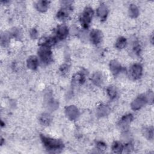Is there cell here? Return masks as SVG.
<instances>
[{
  "label": "cell",
  "mask_w": 154,
  "mask_h": 154,
  "mask_svg": "<svg viewBox=\"0 0 154 154\" xmlns=\"http://www.w3.org/2000/svg\"><path fill=\"white\" fill-rule=\"evenodd\" d=\"M40 137L46 150L50 152H59L63 149L64 144L60 140L52 138L42 134Z\"/></svg>",
  "instance_id": "obj_1"
},
{
  "label": "cell",
  "mask_w": 154,
  "mask_h": 154,
  "mask_svg": "<svg viewBox=\"0 0 154 154\" xmlns=\"http://www.w3.org/2000/svg\"><path fill=\"white\" fill-rule=\"evenodd\" d=\"M93 15V11L91 8L87 7L83 11L82 13L81 14L79 21L84 28H88L90 26V24L91 22L92 17Z\"/></svg>",
  "instance_id": "obj_2"
},
{
  "label": "cell",
  "mask_w": 154,
  "mask_h": 154,
  "mask_svg": "<svg viewBox=\"0 0 154 154\" xmlns=\"http://www.w3.org/2000/svg\"><path fill=\"white\" fill-rule=\"evenodd\" d=\"M38 55L41 61L46 64L52 61V52L49 47L40 46L38 50Z\"/></svg>",
  "instance_id": "obj_3"
},
{
  "label": "cell",
  "mask_w": 154,
  "mask_h": 154,
  "mask_svg": "<svg viewBox=\"0 0 154 154\" xmlns=\"http://www.w3.org/2000/svg\"><path fill=\"white\" fill-rule=\"evenodd\" d=\"M147 102H149V100L147 95H140L138 97H137L131 103V108L134 111L138 110L143 106H144Z\"/></svg>",
  "instance_id": "obj_4"
},
{
  "label": "cell",
  "mask_w": 154,
  "mask_h": 154,
  "mask_svg": "<svg viewBox=\"0 0 154 154\" xmlns=\"http://www.w3.org/2000/svg\"><path fill=\"white\" fill-rule=\"evenodd\" d=\"M143 67L141 64L135 63L133 64L129 69V76L134 79H139L142 75Z\"/></svg>",
  "instance_id": "obj_5"
},
{
  "label": "cell",
  "mask_w": 154,
  "mask_h": 154,
  "mask_svg": "<svg viewBox=\"0 0 154 154\" xmlns=\"http://www.w3.org/2000/svg\"><path fill=\"white\" fill-rule=\"evenodd\" d=\"M65 114L69 120H75L78 117L79 112L75 105H69L65 108Z\"/></svg>",
  "instance_id": "obj_6"
},
{
  "label": "cell",
  "mask_w": 154,
  "mask_h": 154,
  "mask_svg": "<svg viewBox=\"0 0 154 154\" xmlns=\"http://www.w3.org/2000/svg\"><path fill=\"white\" fill-rule=\"evenodd\" d=\"M45 102L47 108L51 111L55 110L58 106V103L54 99L51 93H47L45 95Z\"/></svg>",
  "instance_id": "obj_7"
},
{
  "label": "cell",
  "mask_w": 154,
  "mask_h": 154,
  "mask_svg": "<svg viewBox=\"0 0 154 154\" xmlns=\"http://www.w3.org/2000/svg\"><path fill=\"white\" fill-rule=\"evenodd\" d=\"M102 33L99 29H93L90 34V38L92 43L97 45L100 43L102 40Z\"/></svg>",
  "instance_id": "obj_8"
},
{
  "label": "cell",
  "mask_w": 154,
  "mask_h": 154,
  "mask_svg": "<svg viewBox=\"0 0 154 154\" xmlns=\"http://www.w3.org/2000/svg\"><path fill=\"white\" fill-rule=\"evenodd\" d=\"M68 34H69L68 28L64 24L59 25L56 29V35H57L56 38L60 40H63L66 38Z\"/></svg>",
  "instance_id": "obj_9"
},
{
  "label": "cell",
  "mask_w": 154,
  "mask_h": 154,
  "mask_svg": "<svg viewBox=\"0 0 154 154\" xmlns=\"http://www.w3.org/2000/svg\"><path fill=\"white\" fill-rule=\"evenodd\" d=\"M132 120H133V116L131 114H128L123 116L119 122L120 127L124 130L128 128L129 125L132 121Z\"/></svg>",
  "instance_id": "obj_10"
},
{
  "label": "cell",
  "mask_w": 154,
  "mask_h": 154,
  "mask_svg": "<svg viewBox=\"0 0 154 154\" xmlns=\"http://www.w3.org/2000/svg\"><path fill=\"white\" fill-rule=\"evenodd\" d=\"M109 69L114 75H118L122 70L121 64L117 60H112L109 63Z\"/></svg>",
  "instance_id": "obj_11"
},
{
  "label": "cell",
  "mask_w": 154,
  "mask_h": 154,
  "mask_svg": "<svg viewBox=\"0 0 154 154\" xmlns=\"http://www.w3.org/2000/svg\"><path fill=\"white\" fill-rule=\"evenodd\" d=\"M108 8L104 4H100L99 7L97 8V14L98 17L102 20L106 19V16L108 15Z\"/></svg>",
  "instance_id": "obj_12"
},
{
  "label": "cell",
  "mask_w": 154,
  "mask_h": 154,
  "mask_svg": "<svg viewBox=\"0 0 154 154\" xmlns=\"http://www.w3.org/2000/svg\"><path fill=\"white\" fill-rule=\"evenodd\" d=\"M92 82L97 86L101 85L103 82V76L100 72H95L91 77Z\"/></svg>",
  "instance_id": "obj_13"
},
{
  "label": "cell",
  "mask_w": 154,
  "mask_h": 154,
  "mask_svg": "<svg viewBox=\"0 0 154 154\" xmlns=\"http://www.w3.org/2000/svg\"><path fill=\"white\" fill-rule=\"evenodd\" d=\"M26 65L28 68L31 70H35L38 66V60L35 56L29 57L26 61Z\"/></svg>",
  "instance_id": "obj_14"
},
{
  "label": "cell",
  "mask_w": 154,
  "mask_h": 154,
  "mask_svg": "<svg viewBox=\"0 0 154 154\" xmlns=\"http://www.w3.org/2000/svg\"><path fill=\"white\" fill-rule=\"evenodd\" d=\"M57 43V38L56 37H44L41 39L40 42V46H46L51 48L52 46L54 45Z\"/></svg>",
  "instance_id": "obj_15"
},
{
  "label": "cell",
  "mask_w": 154,
  "mask_h": 154,
  "mask_svg": "<svg viewBox=\"0 0 154 154\" xmlns=\"http://www.w3.org/2000/svg\"><path fill=\"white\" fill-rule=\"evenodd\" d=\"M71 8L69 7V6L65 7L63 8H61L57 14V17L59 20H64L66 18H67L68 16L69 15V13Z\"/></svg>",
  "instance_id": "obj_16"
},
{
  "label": "cell",
  "mask_w": 154,
  "mask_h": 154,
  "mask_svg": "<svg viewBox=\"0 0 154 154\" xmlns=\"http://www.w3.org/2000/svg\"><path fill=\"white\" fill-rule=\"evenodd\" d=\"M110 112L109 107L105 104H101L97 109V114L99 117L106 116Z\"/></svg>",
  "instance_id": "obj_17"
},
{
  "label": "cell",
  "mask_w": 154,
  "mask_h": 154,
  "mask_svg": "<svg viewBox=\"0 0 154 154\" xmlns=\"http://www.w3.org/2000/svg\"><path fill=\"white\" fill-rule=\"evenodd\" d=\"M39 121L42 125L44 126H48L51 123L52 121V117L49 113L45 112L40 116Z\"/></svg>",
  "instance_id": "obj_18"
},
{
  "label": "cell",
  "mask_w": 154,
  "mask_h": 154,
  "mask_svg": "<svg viewBox=\"0 0 154 154\" xmlns=\"http://www.w3.org/2000/svg\"><path fill=\"white\" fill-rule=\"evenodd\" d=\"M49 3V2L48 1H39L36 3V8L41 12L46 11L48 8Z\"/></svg>",
  "instance_id": "obj_19"
},
{
  "label": "cell",
  "mask_w": 154,
  "mask_h": 154,
  "mask_svg": "<svg viewBox=\"0 0 154 154\" xmlns=\"http://www.w3.org/2000/svg\"><path fill=\"white\" fill-rule=\"evenodd\" d=\"M85 81V75L82 72L76 73L72 79V82L75 84H81Z\"/></svg>",
  "instance_id": "obj_20"
},
{
  "label": "cell",
  "mask_w": 154,
  "mask_h": 154,
  "mask_svg": "<svg viewBox=\"0 0 154 154\" xmlns=\"http://www.w3.org/2000/svg\"><path fill=\"white\" fill-rule=\"evenodd\" d=\"M124 146L119 141H114L112 145V150L114 153H119L123 151Z\"/></svg>",
  "instance_id": "obj_21"
},
{
  "label": "cell",
  "mask_w": 154,
  "mask_h": 154,
  "mask_svg": "<svg viewBox=\"0 0 154 154\" xmlns=\"http://www.w3.org/2000/svg\"><path fill=\"white\" fill-rule=\"evenodd\" d=\"M129 14L131 17L135 18L139 14V10L136 5L131 4L129 7Z\"/></svg>",
  "instance_id": "obj_22"
},
{
  "label": "cell",
  "mask_w": 154,
  "mask_h": 154,
  "mask_svg": "<svg viewBox=\"0 0 154 154\" xmlns=\"http://www.w3.org/2000/svg\"><path fill=\"white\" fill-rule=\"evenodd\" d=\"M106 92L110 99H115L117 95V91L116 87L113 85H109L106 88Z\"/></svg>",
  "instance_id": "obj_23"
},
{
  "label": "cell",
  "mask_w": 154,
  "mask_h": 154,
  "mask_svg": "<svg viewBox=\"0 0 154 154\" xmlns=\"http://www.w3.org/2000/svg\"><path fill=\"white\" fill-rule=\"evenodd\" d=\"M127 44V40L126 38L123 37H120L118 38L116 42V48L119 49H123Z\"/></svg>",
  "instance_id": "obj_24"
},
{
  "label": "cell",
  "mask_w": 154,
  "mask_h": 154,
  "mask_svg": "<svg viewBox=\"0 0 154 154\" xmlns=\"http://www.w3.org/2000/svg\"><path fill=\"white\" fill-rule=\"evenodd\" d=\"M144 135L149 140H152L153 137V129L152 127L144 128L143 130Z\"/></svg>",
  "instance_id": "obj_25"
},
{
  "label": "cell",
  "mask_w": 154,
  "mask_h": 154,
  "mask_svg": "<svg viewBox=\"0 0 154 154\" xmlns=\"http://www.w3.org/2000/svg\"><path fill=\"white\" fill-rule=\"evenodd\" d=\"M96 147L98 149V150H105L106 148V145L105 143H103V141H97L96 143Z\"/></svg>",
  "instance_id": "obj_26"
},
{
  "label": "cell",
  "mask_w": 154,
  "mask_h": 154,
  "mask_svg": "<svg viewBox=\"0 0 154 154\" xmlns=\"http://www.w3.org/2000/svg\"><path fill=\"white\" fill-rule=\"evenodd\" d=\"M11 34L14 37H15L16 38H20V35H21V32L20 31V30H19L18 29H16V28H14L11 32Z\"/></svg>",
  "instance_id": "obj_27"
},
{
  "label": "cell",
  "mask_w": 154,
  "mask_h": 154,
  "mask_svg": "<svg viewBox=\"0 0 154 154\" xmlns=\"http://www.w3.org/2000/svg\"><path fill=\"white\" fill-rule=\"evenodd\" d=\"M1 43L4 46L6 45L9 42V35L7 34H2L1 35Z\"/></svg>",
  "instance_id": "obj_28"
},
{
  "label": "cell",
  "mask_w": 154,
  "mask_h": 154,
  "mask_svg": "<svg viewBox=\"0 0 154 154\" xmlns=\"http://www.w3.org/2000/svg\"><path fill=\"white\" fill-rule=\"evenodd\" d=\"M29 35L31 38L35 39L38 37V31L35 28H32L29 31Z\"/></svg>",
  "instance_id": "obj_29"
},
{
  "label": "cell",
  "mask_w": 154,
  "mask_h": 154,
  "mask_svg": "<svg viewBox=\"0 0 154 154\" xmlns=\"http://www.w3.org/2000/svg\"><path fill=\"white\" fill-rule=\"evenodd\" d=\"M68 70H69V66H68L67 64H63V65L60 67V72H61L63 74L66 73L68 72Z\"/></svg>",
  "instance_id": "obj_30"
}]
</instances>
